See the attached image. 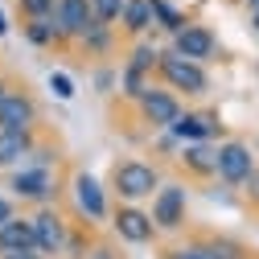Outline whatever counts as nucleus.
<instances>
[{
    "instance_id": "nucleus-1",
    "label": "nucleus",
    "mask_w": 259,
    "mask_h": 259,
    "mask_svg": "<svg viewBox=\"0 0 259 259\" xmlns=\"http://www.w3.org/2000/svg\"><path fill=\"white\" fill-rule=\"evenodd\" d=\"M160 169L148 165V160H136V156H127V160H115L111 165V189H115V198L123 206H136L144 198H156L160 193Z\"/></svg>"
},
{
    "instance_id": "nucleus-2",
    "label": "nucleus",
    "mask_w": 259,
    "mask_h": 259,
    "mask_svg": "<svg viewBox=\"0 0 259 259\" xmlns=\"http://www.w3.org/2000/svg\"><path fill=\"white\" fill-rule=\"evenodd\" d=\"M156 78L165 82L173 95H189V99H202V95L210 91V74L206 66H198V62H189L173 50L160 54V66H156Z\"/></svg>"
},
{
    "instance_id": "nucleus-3",
    "label": "nucleus",
    "mask_w": 259,
    "mask_h": 259,
    "mask_svg": "<svg viewBox=\"0 0 259 259\" xmlns=\"http://www.w3.org/2000/svg\"><path fill=\"white\" fill-rule=\"evenodd\" d=\"M259 169V156L247 140H222L218 144V181L226 185H247V177Z\"/></svg>"
},
{
    "instance_id": "nucleus-4",
    "label": "nucleus",
    "mask_w": 259,
    "mask_h": 259,
    "mask_svg": "<svg viewBox=\"0 0 259 259\" xmlns=\"http://www.w3.org/2000/svg\"><path fill=\"white\" fill-rule=\"evenodd\" d=\"M136 111H140L144 123L156 127V132H169V127L181 119L185 107H181V99H177L169 87H148V91H144V99L136 103Z\"/></svg>"
},
{
    "instance_id": "nucleus-5",
    "label": "nucleus",
    "mask_w": 259,
    "mask_h": 259,
    "mask_svg": "<svg viewBox=\"0 0 259 259\" xmlns=\"http://www.w3.org/2000/svg\"><path fill=\"white\" fill-rule=\"evenodd\" d=\"M185 206H189V189L169 181V185H160V193L152 198V222H156V231H181L185 226Z\"/></svg>"
},
{
    "instance_id": "nucleus-6",
    "label": "nucleus",
    "mask_w": 259,
    "mask_h": 259,
    "mask_svg": "<svg viewBox=\"0 0 259 259\" xmlns=\"http://www.w3.org/2000/svg\"><path fill=\"white\" fill-rule=\"evenodd\" d=\"M173 54H181V58H189V62H198V66H206V62L218 54V37H214V29L189 21L181 33L173 37Z\"/></svg>"
},
{
    "instance_id": "nucleus-7",
    "label": "nucleus",
    "mask_w": 259,
    "mask_h": 259,
    "mask_svg": "<svg viewBox=\"0 0 259 259\" xmlns=\"http://www.w3.org/2000/svg\"><path fill=\"white\" fill-rule=\"evenodd\" d=\"M33 127H37V99L21 87L0 103V132H33Z\"/></svg>"
},
{
    "instance_id": "nucleus-8",
    "label": "nucleus",
    "mask_w": 259,
    "mask_h": 259,
    "mask_svg": "<svg viewBox=\"0 0 259 259\" xmlns=\"http://www.w3.org/2000/svg\"><path fill=\"white\" fill-rule=\"evenodd\" d=\"M111 226H115V235H119L123 243H136V247H144V243L156 239V222H152V214H144L140 206H119V210L111 214Z\"/></svg>"
},
{
    "instance_id": "nucleus-9",
    "label": "nucleus",
    "mask_w": 259,
    "mask_h": 259,
    "mask_svg": "<svg viewBox=\"0 0 259 259\" xmlns=\"http://www.w3.org/2000/svg\"><path fill=\"white\" fill-rule=\"evenodd\" d=\"M9 189L17 193V198H25V202H50V193L58 189V181H54V173L50 169H37V165H25V169H17L13 177H9Z\"/></svg>"
},
{
    "instance_id": "nucleus-10",
    "label": "nucleus",
    "mask_w": 259,
    "mask_h": 259,
    "mask_svg": "<svg viewBox=\"0 0 259 259\" xmlns=\"http://www.w3.org/2000/svg\"><path fill=\"white\" fill-rule=\"evenodd\" d=\"M218 132V115L214 111H181V119L169 127V136L181 144H210Z\"/></svg>"
},
{
    "instance_id": "nucleus-11",
    "label": "nucleus",
    "mask_w": 259,
    "mask_h": 259,
    "mask_svg": "<svg viewBox=\"0 0 259 259\" xmlns=\"http://www.w3.org/2000/svg\"><path fill=\"white\" fill-rule=\"evenodd\" d=\"M33 239H37V251L41 255H58L62 247H66V222H62L58 210L41 206L33 214Z\"/></svg>"
},
{
    "instance_id": "nucleus-12",
    "label": "nucleus",
    "mask_w": 259,
    "mask_h": 259,
    "mask_svg": "<svg viewBox=\"0 0 259 259\" xmlns=\"http://www.w3.org/2000/svg\"><path fill=\"white\" fill-rule=\"evenodd\" d=\"M95 5L91 0H58V25H62V33H66L70 41H78L87 29H95Z\"/></svg>"
},
{
    "instance_id": "nucleus-13",
    "label": "nucleus",
    "mask_w": 259,
    "mask_h": 259,
    "mask_svg": "<svg viewBox=\"0 0 259 259\" xmlns=\"http://www.w3.org/2000/svg\"><path fill=\"white\" fill-rule=\"evenodd\" d=\"M74 202H78V210H82L87 218H95V222L107 218V193H103V185L95 181L91 173H74Z\"/></svg>"
},
{
    "instance_id": "nucleus-14",
    "label": "nucleus",
    "mask_w": 259,
    "mask_h": 259,
    "mask_svg": "<svg viewBox=\"0 0 259 259\" xmlns=\"http://www.w3.org/2000/svg\"><path fill=\"white\" fill-rule=\"evenodd\" d=\"M33 156V132H0V169H25Z\"/></svg>"
},
{
    "instance_id": "nucleus-15",
    "label": "nucleus",
    "mask_w": 259,
    "mask_h": 259,
    "mask_svg": "<svg viewBox=\"0 0 259 259\" xmlns=\"http://www.w3.org/2000/svg\"><path fill=\"white\" fill-rule=\"evenodd\" d=\"M17 251H37L33 218H13L0 226V255H17Z\"/></svg>"
},
{
    "instance_id": "nucleus-16",
    "label": "nucleus",
    "mask_w": 259,
    "mask_h": 259,
    "mask_svg": "<svg viewBox=\"0 0 259 259\" xmlns=\"http://www.w3.org/2000/svg\"><path fill=\"white\" fill-rule=\"evenodd\" d=\"M156 25V17H152V0H127V9H123V17H119V29L132 41H144V33Z\"/></svg>"
},
{
    "instance_id": "nucleus-17",
    "label": "nucleus",
    "mask_w": 259,
    "mask_h": 259,
    "mask_svg": "<svg viewBox=\"0 0 259 259\" xmlns=\"http://www.w3.org/2000/svg\"><path fill=\"white\" fill-rule=\"evenodd\" d=\"M181 165L193 177H218V148H210V144H185L181 148Z\"/></svg>"
},
{
    "instance_id": "nucleus-18",
    "label": "nucleus",
    "mask_w": 259,
    "mask_h": 259,
    "mask_svg": "<svg viewBox=\"0 0 259 259\" xmlns=\"http://www.w3.org/2000/svg\"><path fill=\"white\" fill-rule=\"evenodd\" d=\"M193 259H243V247L235 239H193Z\"/></svg>"
},
{
    "instance_id": "nucleus-19",
    "label": "nucleus",
    "mask_w": 259,
    "mask_h": 259,
    "mask_svg": "<svg viewBox=\"0 0 259 259\" xmlns=\"http://www.w3.org/2000/svg\"><path fill=\"white\" fill-rule=\"evenodd\" d=\"M25 37L33 46H66L70 41L66 33H62V25H58V13L46 17V21H25Z\"/></svg>"
},
{
    "instance_id": "nucleus-20",
    "label": "nucleus",
    "mask_w": 259,
    "mask_h": 259,
    "mask_svg": "<svg viewBox=\"0 0 259 259\" xmlns=\"http://www.w3.org/2000/svg\"><path fill=\"white\" fill-rule=\"evenodd\" d=\"M160 54H165V50H156L152 41H132V50H127V62H123V66H132V70H140V74H156Z\"/></svg>"
},
{
    "instance_id": "nucleus-21",
    "label": "nucleus",
    "mask_w": 259,
    "mask_h": 259,
    "mask_svg": "<svg viewBox=\"0 0 259 259\" xmlns=\"http://www.w3.org/2000/svg\"><path fill=\"white\" fill-rule=\"evenodd\" d=\"M152 17H156V25L165 29V33H173V37H177L181 29L189 25V17H185L181 9H173L169 0H152Z\"/></svg>"
},
{
    "instance_id": "nucleus-22",
    "label": "nucleus",
    "mask_w": 259,
    "mask_h": 259,
    "mask_svg": "<svg viewBox=\"0 0 259 259\" xmlns=\"http://www.w3.org/2000/svg\"><path fill=\"white\" fill-rule=\"evenodd\" d=\"M87 46V54H107L115 46V25H103V21H95V29H87V33L78 37Z\"/></svg>"
},
{
    "instance_id": "nucleus-23",
    "label": "nucleus",
    "mask_w": 259,
    "mask_h": 259,
    "mask_svg": "<svg viewBox=\"0 0 259 259\" xmlns=\"http://www.w3.org/2000/svg\"><path fill=\"white\" fill-rule=\"evenodd\" d=\"M148 87H152V82H148V74H140V70H132V66H123V74H119V91H123V99L140 103Z\"/></svg>"
},
{
    "instance_id": "nucleus-24",
    "label": "nucleus",
    "mask_w": 259,
    "mask_h": 259,
    "mask_svg": "<svg viewBox=\"0 0 259 259\" xmlns=\"http://www.w3.org/2000/svg\"><path fill=\"white\" fill-rule=\"evenodd\" d=\"M17 5H21L25 21H46V17L58 13V0H17Z\"/></svg>"
},
{
    "instance_id": "nucleus-25",
    "label": "nucleus",
    "mask_w": 259,
    "mask_h": 259,
    "mask_svg": "<svg viewBox=\"0 0 259 259\" xmlns=\"http://www.w3.org/2000/svg\"><path fill=\"white\" fill-rule=\"evenodd\" d=\"M91 5H95V17L103 25H115L123 17V9H127V0H91Z\"/></svg>"
},
{
    "instance_id": "nucleus-26",
    "label": "nucleus",
    "mask_w": 259,
    "mask_h": 259,
    "mask_svg": "<svg viewBox=\"0 0 259 259\" xmlns=\"http://www.w3.org/2000/svg\"><path fill=\"white\" fill-rule=\"evenodd\" d=\"M50 91H54V99L66 103V99H74V78L62 74V70H54V74H50Z\"/></svg>"
},
{
    "instance_id": "nucleus-27",
    "label": "nucleus",
    "mask_w": 259,
    "mask_h": 259,
    "mask_svg": "<svg viewBox=\"0 0 259 259\" xmlns=\"http://www.w3.org/2000/svg\"><path fill=\"white\" fill-rule=\"evenodd\" d=\"M243 193H247V202H251V206H259V169H255V173L247 177V185H243Z\"/></svg>"
},
{
    "instance_id": "nucleus-28",
    "label": "nucleus",
    "mask_w": 259,
    "mask_h": 259,
    "mask_svg": "<svg viewBox=\"0 0 259 259\" xmlns=\"http://www.w3.org/2000/svg\"><path fill=\"white\" fill-rule=\"evenodd\" d=\"M115 82H119V74H115V70H99V74H95V87H99V91H111Z\"/></svg>"
},
{
    "instance_id": "nucleus-29",
    "label": "nucleus",
    "mask_w": 259,
    "mask_h": 259,
    "mask_svg": "<svg viewBox=\"0 0 259 259\" xmlns=\"http://www.w3.org/2000/svg\"><path fill=\"white\" fill-rule=\"evenodd\" d=\"M17 214H13V202L9 198H0V226H5V222H13Z\"/></svg>"
},
{
    "instance_id": "nucleus-30",
    "label": "nucleus",
    "mask_w": 259,
    "mask_h": 259,
    "mask_svg": "<svg viewBox=\"0 0 259 259\" xmlns=\"http://www.w3.org/2000/svg\"><path fill=\"white\" fill-rule=\"evenodd\" d=\"M165 259H193V251H189V243H185V247H173V251H165Z\"/></svg>"
},
{
    "instance_id": "nucleus-31",
    "label": "nucleus",
    "mask_w": 259,
    "mask_h": 259,
    "mask_svg": "<svg viewBox=\"0 0 259 259\" xmlns=\"http://www.w3.org/2000/svg\"><path fill=\"white\" fill-rule=\"evenodd\" d=\"M87 259H119V255H115V251H111V247H95V251H91V255H87Z\"/></svg>"
},
{
    "instance_id": "nucleus-32",
    "label": "nucleus",
    "mask_w": 259,
    "mask_h": 259,
    "mask_svg": "<svg viewBox=\"0 0 259 259\" xmlns=\"http://www.w3.org/2000/svg\"><path fill=\"white\" fill-rule=\"evenodd\" d=\"M0 259H46L41 251H17V255H0Z\"/></svg>"
},
{
    "instance_id": "nucleus-33",
    "label": "nucleus",
    "mask_w": 259,
    "mask_h": 259,
    "mask_svg": "<svg viewBox=\"0 0 259 259\" xmlns=\"http://www.w3.org/2000/svg\"><path fill=\"white\" fill-rule=\"evenodd\" d=\"M13 91H17V87H13L9 78H0V103H5V99H9V95H13Z\"/></svg>"
},
{
    "instance_id": "nucleus-34",
    "label": "nucleus",
    "mask_w": 259,
    "mask_h": 259,
    "mask_svg": "<svg viewBox=\"0 0 259 259\" xmlns=\"http://www.w3.org/2000/svg\"><path fill=\"white\" fill-rule=\"evenodd\" d=\"M243 9H247L251 17H259V0H243Z\"/></svg>"
},
{
    "instance_id": "nucleus-35",
    "label": "nucleus",
    "mask_w": 259,
    "mask_h": 259,
    "mask_svg": "<svg viewBox=\"0 0 259 259\" xmlns=\"http://www.w3.org/2000/svg\"><path fill=\"white\" fill-rule=\"evenodd\" d=\"M0 37H9V17H5V9H0Z\"/></svg>"
},
{
    "instance_id": "nucleus-36",
    "label": "nucleus",
    "mask_w": 259,
    "mask_h": 259,
    "mask_svg": "<svg viewBox=\"0 0 259 259\" xmlns=\"http://www.w3.org/2000/svg\"><path fill=\"white\" fill-rule=\"evenodd\" d=\"M251 25H255V33H259V17H251Z\"/></svg>"
},
{
    "instance_id": "nucleus-37",
    "label": "nucleus",
    "mask_w": 259,
    "mask_h": 259,
    "mask_svg": "<svg viewBox=\"0 0 259 259\" xmlns=\"http://www.w3.org/2000/svg\"><path fill=\"white\" fill-rule=\"evenodd\" d=\"M243 259H247V255H243Z\"/></svg>"
}]
</instances>
